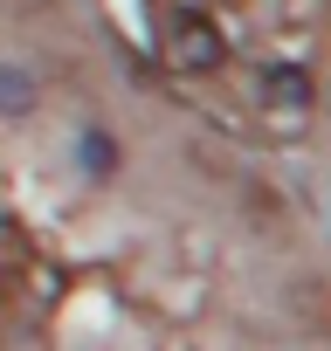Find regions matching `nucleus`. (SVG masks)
<instances>
[{"mask_svg": "<svg viewBox=\"0 0 331 351\" xmlns=\"http://www.w3.org/2000/svg\"><path fill=\"white\" fill-rule=\"evenodd\" d=\"M166 56H173L180 69H221V56H228V42L214 35V21H201V14H180L173 21V42H166Z\"/></svg>", "mask_w": 331, "mask_h": 351, "instance_id": "1", "label": "nucleus"}, {"mask_svg": "<svg viewBox=\"0 0 331 351\" xmlns=\"http://www.w3.org/2000/svg\"><path fill=\"white\" fill-rule=\"evenodd\" d=\"M42 97H35V76L28 69H0V117H28Z\"/></svg>", "mask_w": 331, "mask_h": 351, "instance_id": "2", "label": "nucleus"}, {"mask_svg": "<svg viewBox=\"0 0 331 351\" xmlns=\"http://www.w3.org/2000/svg\"><path fill=\"white\" fill-rule=\"evenodd\" d=\"M262 90H269L276 104H297V110L310 104V76H304V69H269V76H262Z\"/></svg>", "mask_w": 331, "mask_h": 351, "instance_id": "3", "label": "nucleus"}, {"mask_svg": "<svg viewBox=\"0 0 331 351\" xmlns=\"http://www.w3.org/2000/svg\"><path fill=\"white\" fill-rule=\"evenodd\" d=\"M83 165L97 172V180H104V172L117 165V152H111V138H104V131H83Z\"/></svg>", "mask_w": 331, "mask_h": 351, "instance_id": "4", "label": "nucleus"}]
</instances>
